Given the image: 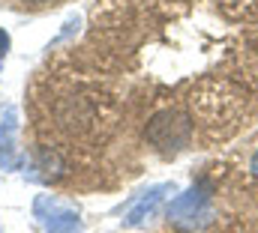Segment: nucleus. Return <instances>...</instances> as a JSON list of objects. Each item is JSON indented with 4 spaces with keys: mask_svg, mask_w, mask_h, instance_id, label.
Wrapping results in <instances>:
<instances>
[{
    "mask_svg": "<svg viewBox=\"0 0 258 233\" xmlns=\"http://www.w3.org/2000/svg\"><path fill=\"white\" fill-rule=\"evenodd\" d=\"M144 135H147V141L153 147H159L165 153H177V150H183L189 144L192 126H189L186 117L177 114V111H159L156 117H150Z\"/></svg>",
    "mask_w": 258,
    "mask_h": 233,
    "instance_id": "obj_1",
    "label": "nucleus"
},
{
    "mask_svg": "<svg viewBox=\"0 0 258 233\" xmlns=\"http://www.w3.org/2000/svg\"><path fill=\"white\" fill-rule=\"evenodd\" d=\"M33 212H36V218L42 221V227L48 233H78L81 230V218L72 209L60 206L54 197H36Z\"/></svg>",
    "mask_w": 258,
    "mask_h": 233,
    "instance_id": "obj_2",
    "label": "nucleus"
},
{
    "mask_svg": "<svg viewBox=\"0 0 258 233\" xmlns=\"http://www.w3.org/2000/svg\"><path fill=\"white\" fill-rule=\"evenodd\" d=\"M207 188L204 185H192L189 191L177 194L168 206V218L171 221H192V218H204L207 215Z\"/></svg>",
    "mask_w": 258,
    "mask_h": 233,
    "instance_id": "obj_3",
    "label": "nucleus"
},
{
    "mask_svg": "<svg viewBox=\"0 0 258 233\" xmlns=\"http://www.w3.org/2000/svg\"><path fill=\"white\" fill-rule=\"evenodd\" d=\"M24 156L15 150V111L6 114V123H0V168L3 171H21Z\"/></svg>",
    "mask_w": 258,
    "mask_h": 233,
    "instance_id": "obj_4",
    "label": "nucleus"
},
{
    "mask_svg": "<svg viewBox=\"0 0 258 233\" xmlns=\"http://www.w3.org/2000/svg\"><path fill=\"white\" fill-rule=\"evenodd\" d=\"M165 191H171V185H156V188H150L144 197H138V203L129 209L126 218H123V227H138V224H144V218H150V215L156 212V206L162 203Z\"/></svg>",
    "mask_w": 258,
    "mask_h": 233,
    "instance_id": "obj_5",
    "label": "nucleus"
},
{
    "mask_svg": "<svg viewBox=\"0 0 258 233\" xmlns=\"http://www.w3.org/2000/svg\"><path fill=\"white\" fill-rule=\"evenodd\" d=\"M9 45H12V39H9V33H6V30L0 27V57H3L6 51H9Z\"/></svg>",
    "mask_w": 258,
    "mask_h": 233,
    "instance_id": "obj_6",
    "label": "nucleus"
},
{
    "mask_svg": "<svg viewBox=\"0 0 258 233\" xmlns=\"http://www.w3.org/2000/svg\"><path fill=\"white\" fill-rule=\"evenodd\" d=\"M24 3H30V6H42V3H51V0H24Z\"/></svg>",
    "mask_w": 258,
    "mask_h": 233,
    "instance_id": "obj_7",
    "label": "nucleus"
},
{
    "mask_svg": "<svg viewBox=\"0 0 258 233\" xmlns=\"http://www.w3.org/2000/svg\"><path fill=\"white\" fill-rule=\"evenodd\" d=\"M249 168H252V174H258V153L252 156V165H249Z\"/></svg>",
    "mask_w": 258,
    "mask_h": 233,
    "instance_id": "obj_8",
    "label": "nucleus"
},
{
    "mask_svg": "<svg viewBox=\"0 0 258 233\" xmlns=\"http://www.w3.org/2000/svg\"><path fill=\"white\" fill-rule=\"evenodd\" d=\"M0 69H3V63H0Z\"/></svg>",
    "mask_w": 258,
    "mask_h": 233,
    "instance_id": "obj_9",
    "label": "nucleus"
}]
</instances>
